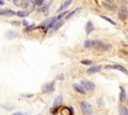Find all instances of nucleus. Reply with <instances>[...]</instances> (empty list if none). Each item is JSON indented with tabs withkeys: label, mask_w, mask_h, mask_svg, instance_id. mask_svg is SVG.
I'll use <instances>...</instances> for the list:
<instances>
[{
	"label": "nucleus",
	"mask_w": 128,
	"mask_h": 115,
	"mask_svg": "<svg viewBox=\"0 0 128 115\" xmlns=\"http://www.w3.org/2000/svg\"><path fill=\"white\" fill-rule=\"evenodd\" d=\"M66 14H68V12H67V11H64V12H62V13H60V14H59V15H58V16L56 17V18H57V21H58V20H60L61 18H63L64 16H65V15H66Z\"/></svg>",
	"instance_id": "obj_19"
},
{
	"label": "nucleus",
	"mask_w": 128,
	"mask_h": 115,
	"mask_svg": "<svg viewBox=\"0 0 128 115\" xmlns=\"http://www.w3.org/2000/svg\"><path fill=\"white\" fill-rule=\"evenodd\" d=\"M106 68L116 69V70H119V71H121V72H123L124 74H128V71L126 70V68L121 66V65H118V64H116V65H108V66H106Z\"/></svg>",
	"instance_id": "obj_5"
},
{
	"label": "nucleus",
	"mask_w": 128,
	"mask_h": 115,
	"mask_svg": "<svg viewBox=\"0 0 128 115\" xmlns=\"http://www.w3.org/2000/svg\"><path fill=\"white\" fill-rule=\"evenodd\" d=\"M0 14L3 16H7V17H11L16 15V12L10 10V9H5V10H0Z\"/></svg>",
	"instance_id": "obj_7"
},
{
	"label": "nucleus",
	"mask_w": 128,
	"mask_h": 115,
	"mask_svg": "<svg viewBox=\"0 0 128 115\" xmlns=\"http://www.w3.org/2000/svg\"><path fill=\"white\" fill-rule=\"evenodd\" d=\"M101 18H103V19H105L106 21H108V22H110L111 24H113V25H115V22L114 21H112L110 18H108V17H106V16H101Z\"/></svg>",
	"instance_id": "obj_21"
},
{
	"label": "nucleus",
	"mask_w": 128,
	"mask_h": 115,
	"mask_svg": "<svg viewBox=\"0 0 128 115\" xmlns=\"http://www.w3.org/2000/svg\"><path fill=\"white\" fill-rule=\"evenodd\" d=\"M73 88L76 92L78 93H81V94H85L86 93V89L83 87L82 85H79V84H73Z\"/></svg>",
	"instance_id": "obj_8"
},
{
	"label": "nucleus",
	"mask_w": 128,
	"mask_h": 115,
	"mask_svg": "<svg viewBox=\"0 0 128 115\" xmlns=\"http://www.w3.org/2000/svg\"><path fill=\"white\" fill-rule=\"evenodd\" d=\"M119 112H120V114H128V111H127L123 106H120V107H119Z\"/></svg>",
	"instance_id": "obj_20"
},
{
	"label": "nucleus",
	"mask_w": 128,
	"mask_h": 115,
	"mask_svg": "<svg viewBox=\"0 0 128 115\" xmlns=\"http://www.w3.org/2000/svg\"><path fill=\"white\" fill-rule=\"evenodd\" d=\"M56 21H57V18H56V17L52 18V20H51L49 23L47 24V27H46V28H47V29H50L51 27H53V26H54V24H55V22H56Z\"/></svg>",
	"instance_id": "obj_15"
},
{
	"label": "nucleus",
	"mask_w": 128,
	"mask_h": 115,
	"mask_svg": "<svg viewBox=\"0 0 128 115\" xmlns=\"http://www.w3.org/2000/svg\"><path fill=\"white\" fill-rule=\"evenodd\" d=\"M103 5H104L105 7H107V8H109V9H111V10H113V9H114V6H111L110 4H107L106 2H104V3H103Z\"/></svg>",
	"instance_id": "obj_23"
},
{
	"label": "nucleus",
	"mask_w": 128,
	"mask_h": 115,
	"mask_svg": "<svg viewBox=\"0 0 128 115\" xmlns=\"http://www.w3.org/2000/svg\"><path fill=\"white\" fill-rule=\"evenodd\" d=\"M101 66L100 65H95V66H92V67H89L87 69V73L89 74H92V73H96V72H99L101 70Z\"/></svg>",
	"instance_id": "obj_9"
},
{
	"label": "nucleus",
	"mask_w": 128,
	"mask_h": 115,
	"mask_svg": "<svg viewBox=\"0 0 128 115\" xmlns=\"http://www.w3.org/2000/svg\"><path fill=\"white\" fill-rule=\"evenodd\" d=\"M82 86L86 89V91H93L95 89V85L94 83H92L91 81H88V80H83L81 82Z\"/></svg>",
	"instance_id": "obj_4"
},
{
	"label": "nucleus",
	"mask_w": 128,
	"mask_h": 115,
	"mask_svg": "<svg viewBox=\"0 0 128 115\" xmlns=\"http://www.w3.org/2000/svg\"><path fill=\"white\" fill-rule=\"evenodd\" d=\"M61 102H62V96H61V95H59V96H57V97L55 98V100H54V106L59 105Z\"/></svg>",
	"instance_id": "obj_17"
},
{
	"label": "nucleus",
	"mask_w": 128,
	"mask_h": 115,
	"mask_svg": "<svg viewBox=\"0 0 128 115\" xmlns=\"http://www.w3.org/2000/svg\"><path fill=\"white\" fill-rule=\"evenodd\" d=\"M71 3H72V0H66V1L64 2V3H63V4L58 8L57 12H62L63 10H65V9H66V8H67Z\"/></svg>",
	"instance_id": "obj_10"
},
{
	"label": "nucleus",
	"mask_w": 128,
	"mask_h": 115,
	"mask_svg": "<svg viewBox=\"0 0 128 115\" xmlns=\"http://www.w3.org/2000/svg\"><path fill=\"white\" fill-rule=\"evenodd\" d=\"M16 15H17L18 17H27L29 15V13L27 11H17L16 12Z\"/></svg>",
	"instance_id": "obj_13"
},
{
	"label": "nucleus",
	"mask_w": 128,
	"mask_h": 115,
	"mask_svg": "<svg viewBox=\"0 0 128 115\" xmlns=\"http://www.w3.org/2000/svg\"><path fill=\"white\" fill-rule=\"evenodd\" d=\"M43 2H44V0H35V4L38 6L43 5Z\"/></svg>",
	"instance_id": "obj_22"
},
{
	"label": "nucleus",
	"mask_w": 128,
	"mask_h": 115,
	"mask_svg": "<svg viewBox=\"0 0 128 115\" xmlns=\"http://www.w3.org/2000/svg\"><path fill=\"white\" fill-rule=\"evenodd\" d=\"M95 45H96V41H94V40H86L84 42V47L85 48L95 47Z\"/></svg>",
	"instance_id": "obj_11"
},
{
	"label": "nucleus",
	"mask_w": 128,
	"mask_h": 115,
	"mask_svg": "<svg viewBox=\"0 0 128 115\" xmlns=\"http://www.w3.org/2000/svg\"><path fill=\"white\" fill-rule=\"evenodd\" d=\"M80 9H81V8H77V9H75V10H73V11H72V12H70V13H68V14H67V15H66V16H65V19H66V20H67V19H69V18H70V17H72V16H73V15H74V14H75V13H76V12H77V11H79V10H80Z\"/></svg>",
	"instance_id": "obj_16"
},
{
	"label": "nucleus",
	"mask_w": 128,
	"mask_h": 115,
	"mask_svg": "<svg viewBox=\"0 0 128 115\" xmlns=\"http://www.w3.org/2000/svg\"><path fill=\"white\" fill-rule=\"evenodd\" d=\"M94 29V27H93V23L91 21H88L87 24H86V28H85V30H86V33L87 34H90L92 32V30Z\"/></svg>",
	"instance_id": "obj_12"
},
{
	"label": "nucleus",
	"mask_w": 128,
	"mask_h": 115,
	"mask_svg": "<svg viewBox=\"0 0 128 115\" xmlns=\"http://www.w3.org/2000/svg\"><path fill=\"white\" fill-rule=\"evenodd\" d=\"M62 25H63V21H60V22H58L57 24H54V26H53V29H54V30H58V29H59V28H60Z\"/></svg>",
	"instance_id": "obj_18"
},
{
	"label": "nucleus",
	"mask_w": 128,
	"mask_h": 115,
	"mask_svg": "<svg viewBox=\"0 0 128 115\" xmlns=\"http://www.w3.org/2000/svg\"><path fill=\"white\" fill-rule=\"evenodd\" d=\"M120 101H124V99H125V97H126V92H125V89L123 88V87H120Z\"/></svg>",
	"instance_id": "obj_14"
},
{
	"label": "nucleus",
	"mask_w": 128,
	"mask_h": 115,
	"mask_svg": "<svg viewBox=\"0 0 128 115\" xmlns=\"http://www.w3.org/2000/svg\"><path fill=\"white\" fill-rule=\"evenodd\" d=\"M81 63H82V64H85V65H90L92 62H91L90 60H82Z\"/></svg>",
	"instance_id": "obj_24"
},
{
	"label": "nucleus",
	"mask_w": 128,
	"mask_h": 115,
	"mask_svg": "<svg viewBox=\"0 0 128 115\" xmlns=\"http://www.w3.org/2000/svg\"><path fill=\"white\" fill-rule=\"evenodd\" d=\"M54 90V82H50V83H46L42 86V92L43 93H50Z\"/></svg>",
	"instance_id": "obj_2"
},
{
	"label": "nucleus",
	"mask_w": 128,
	"mask_h": 115,
	"mask_svg": "<svg viewBox=\"0 0 128 115\" xmlns=\"http://www.w3.org/2000/svg\"><path fill=\"white\" fill-rule=\"evenodd\" d=\"M4 4V1L3 0H0V5H3Z\"/></svg>",
	"instance_id": "obj_26"
},
{
	"label": "nucleus",
	"mask_w": 128,
	"mask_h": 115,
	"mask_svg": "<svg viewBox=\"0 0 128 115\" xmlns=\"http://www.w3.org/2000/svg\"><path fill=\"white\" fill-rule=\"evenodd\" d=\"M128 15V10L125 6H121L119 8V11H118V17L120 20H125L126 17Z\"/></svg>",
	"instance_id": "obj_3"
},
{
	"label": "nucleus",
	"mask_w": 128,
	"mask_h": 115,
	"mask_svg": "<svg viewBox=\"0 0 128 115\" xmlns=\"http://www.w3.org/2000/svg\"><path fill=\"white\" fill-rule=\"evenodd\" d=\"M95 47H97V48L100 49L101 51H106L107 49L110 48L109 45L105 44V43H103V42H101V41H96V45H95Z\"/></svg>",
	"instance_id": "obj_6"
},
{
	"label": "nucleus",
	"mask_w": 128,
	"mask_h": 115,
	"mask_svg": "<svg viewBox=\"0 0 128 115\" xmlns=\"http://www.w3.org/2000/svg\"><path fill=\"white\" fill-rule=\"evenodd\" d=\"M80 108H81V110H82V112L84 114L89 115V114L92 113V108H91L90 104L87 103V102H81V104H80Z\"/></svg>",
	"instance_id": "obj_1"
},
{
	"label": "nucleus",
	"mask_w": 128,
	"mask_h": 115,
	"mask_svg": "<svg viewBox=\"0 0 128 115\" xmlns=\"http://www.w3.org/2000/svg\"><path fill=\"white\" fill-rule=\"evenodd\" d=\"M24 96H25V97H28V98H29V97H32V96H33V94H29V95H24Z\"/></svg>",
	"instance_id": "obj_25"
},
{
	"label": "nucleus",
	"mask_w": 128,
	"mask_h": 115,
	"mask_svg": "<svg viewBox=\"0 0 128 115\" xmlns=\"http://www.w3.org/2000/svg\"><path fill=\"white\" fill-rule=\"evenodd\" d=\"M127 104H128V101H127Z\"/></svg>",
	"instance_id": "obj_27"
}]
</instances>
